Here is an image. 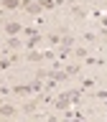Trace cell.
I'll list each match as a JSON object with an SVG mask.
<instances>
[{
	"instance_id": "cell-1",
	"label": "cell",
	"mask_w": 107,
	"mask_h": 122,
	"mask_svg": "<svg viewBox=\"0 0 107 122\" xmlns=\"http://www.w3.org/2000/svg\"><path fill=\"white\" fill-rule=\"evenodd\" d=\"M21 8L26 10V13H31V15H38L41 10H43V8L38 5V0H23V3H21Z\"/></svg>"
},
{
	"instance_id": "cell-2",
	"label": "cell",
	"mask_w": 107,
	"mask_h": 122,
	"mask_svg": "<svg viewBox=\"0 0 107 122\" xmlns=\"http://www.w3.org/2000/svg\"><path fill=\"white\" fill-rule=\"evenodd\" d=\"M43 71H41V74L36 76V79H33V81H31V94H41V92H43V86H46V81H43Z\"/></svg>"
},
{
	"instance_id": "cell-3",
	"label": "cell",
	"mask_w": 107,
	"mask_h": 122,
	"mask_svg": "<svg viewBox=\"0 0 107 122\" xmlns=\"http://www.w3.org/2000/svg\"><path fill=\"white\" fill-rule=\"evenodd\" d=\"M21 30H23V25H21L18 20H8V23H5V33H8V36H18Z\"/></svg>"
},
{
	"instance_id": "cell-4",
	"label": "cell",
	"mask_w": 107,
	"mask_h": 122,
	"mask_svg": "<svg viewBox=\"0 0 107 122\" xmlns=\"http://www.w3.org/2000/svg\"><path fill=\"white\" fill-rule=\"evenodd\" d=\"M54 107H56V109H66V107H71V97H69V92H66V94H61V97L54 102Z\"/></svg>"
},
{
	"instance_id": "cell-5",
	"label": "cell",
	"mask_w": 107,
	"mask_h": 122,
	"mask_svg": "<svg viewBox=\"0 0 107 122\" xmlns=\"http://www.w3.org/2000/svg\"><path fill=\"white\" fill-rule=\"evenodd\" d=\"M10 92H13L15 97H26V94H31V84H15Z\"/></svg>"
},
{
	"instance_id": "cell-6",
	"label": "cell",
	"mask_w": 107,
	"mask_h": 122,
	"mask_svg": "<svg viewBox=\"0 0 107 122\" xmlns=\"http://www.w3.org/2000/svg\"><path fill=\"white\" fill-rule=\"evenodd\" d=\"M15 112H18V109H15L13 104H5V102H3V107H0V117H15Z\"/></svg>"
},
{
	"instance_id": "cell-7",
	"label": "cell",
	"mask_w": 107,
	"mask_h": 122,
	"mask_svg": "<svg viewBox=\"0 0 107 122\" xmlns=\"http://www.w3.org/2000/svg\"><path fill=\"white\" fill-rule=\"evenodd\" d=\"M41 41H43V36L36 30V33H31V36H28V41H23V43L28 46V48H33V46H36V43H41Z\"/></svg>"
},
{
	"instance_id": "cell-8",
	"label": "cell",
	"mask_w": 107,
	"mask_h": 122,
	"mask_svg": "<svg viewBox=\"0 0 107 122\" xmlns=\"http://www.w3.org/2000/svg\"><path fill=\"white\" fill-rule=\"evenodd\" d=\"M21 3H23V0H0V5L5 8V10H18Z\"/></svg>"
},
{
	"instance_id": "cell-9",
	"label": "cell",
	"mask_w": 107,
	"mask_h": 122,
	"mask_svg": "<svg viewBox=\"0 0 107 122\" xmlns=\"http://www.w3.org/2000/svg\"><path fill=\"white\" fill-rule=\"evenodd\" d=\"M21 43H23V41H21L18 36H8V41H5V46L10 48V51H15V48H21Z\"/></svg>"
},
{
	"instance_id": "cell-10",
	"label": "cell",
	"mask_w": 107,
	"mask_h": 122,
	"mask_svg": "<svg viewBox=\"0 0 107 122\" xmlns=\"http://www.w3.org/2000/svg\"><path fill=\"white\" fill-rule=\"evenodd\" d=\"M61 48H64V51H71V48H74V38L71 36H61Z\"/></svg>"
},
{
	"instance_id": "cell-11",
	"label": "cell",
	"mask_w": 107,
	"mask_h": 122,
	"mask_svg": "<svg viewBox=\"0 0 107 122\" xmlns=\"http://www.w3.org/2000/svg\"><path fill=\"white\" fill-rule=\"evenodd\" d=\"M69 97H71V104H79V99H82V92H79V89H71V92H69Z\"/></svg>"
},
{
	"instance_id": "cell-12",
	"label": "cell",
	"mask_w": 107,
	"mask_h": 122,
	"mask_svg": "<svg viewBox=\"0 0 107 122\" xmlns=\"http://www.w3.org/2000/svg\"><path fill=\"white\" fill-rule=\"evenodd\" d=\"M41 59H43V56H41L38 51H33V48H31V51H28V56H26V61H41Z\"/></svg>"
},
{
	"instance_id": "cell-13",
	"label": "cell",
	"mask_w": 107,
	"mask_h": 122,
	"mask_svg": "<svg viewBox=\"0 0 107 122\" xmlns=\"http://www.w3.org/2000/svg\"><path fill=\"white\" fill-rule=\"evenodd\" d=\"M84 64H87V66H97V64H102V59H94V56H84Z\"/></svg>"
},
{
	"instance_id": "cell-14",
	"label": "cell",
	"mask_w": 107,
	"mask_h": 122,
	"mask_svg": "<svg viewBox=\"0 0 107 122\" xmlns=\"http://www.w3.org/2000/svg\"><path fill=\"white\" fill-rule=\"evenodd\" d=\"M92 86H94V79H92V76H84L82 79V89H92Z\"/></svg>"
},
{
	"instance_id": "cell-15",
	"label": "cell",
	"mask_w": 107,
	"mask_h": 122,
	"mask_svg": "<svg viewBox=\"0 0 107 122\" xmlns=\"http://www.w3.org/2000/svg\"><path fill=\"white\" fill-rule=\"evenodd\" d=\"M64 71H66L69 76H76V74H79V66H76V64H69V66L64 69Z\"/></svg>"
},
{
	"instance_id": "cell-16",
	"label": "cell",
	"mask_w": 107,
	"mask_h": 122,
	"mask_svg": "<svg viewBox=\"0 0 107 122\" xmlns=\"http://www.w3.org/2000/svg\"><path fill=\"white\" fill-rule=\"evenodd\" d=\"M71 15H76V18H84V15H87V13H84V8L74 5V8H71Z\"/></svg>"
},
{
	"instance_id": "cell-17",
	"label": "cell",
	"mask_w": 107,
	"mask_h": 122,
	"mask_svg": "<svg viewBox=\"0 0 107 122\" xmlns=\"http://www.w3.org/2000/svg\"><path fill=\"white\" fill-rule=\"evenodd\" d=\"M48 43H51V46H59L61 43V36H59V33H51V36H48Z\"/></svg>"
},
{
	"instance_id": "cell-18",
	"label": "cell",
	"mask_w": 107,
	"mask_h": 122,
	"mask_svg": "<svg viewBox=\"0 0 107 122\" xmlns=\"http://www.w3.org/2000/svg\"><path fill=\"white\" fill-rule=\"evenodd\" d=\"M71 53H74L76 59H84V56H87V51H84V48H71Z\"/></svg>"
},
{
	"instance_id": "cell-19",
	"label": "cell",
	"mask_w": 107,
	"mask_h": 122,
	"mask_svg": "<svg viewBox=\"0 0 107 122\" xmlns=\"http://www.w3.org/2000/svg\"><path fill=\"white\" fill-rule=\"evenodd\" d=\"M23 112H28V114H33V112H36V102H31V104H26V107H23Z\"/></svg>"
},
{
	"instance_id": "cell-20",
	"label": "cell",
	"mask_w": 107,
	"mask_h": 122,
	"mask_svg": "<svg viewBox=\"0 0 107 122\" xmlns=\"http://www.w3.org/2000/svg\"><path fill=\"white\" fill-rule=\"evenodd\" d=\"M3 102H5V99H3V97H0V107H3Z\"/></svg>"
}]
</instances>
